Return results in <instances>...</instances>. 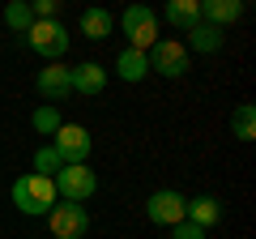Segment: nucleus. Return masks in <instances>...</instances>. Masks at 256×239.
Returning <instances> with one entry per match:
<instances>
[{
  "label": "nucleus",
  "instance_id": "obj_1",
  "mask_svg": "<svg viewBox=\"0 0 256 239\" xmlns=\"http://www.w3.org/2000/svg\"><path fill=\"white\" fill-rule=\"evenodd\" d=\"M56 201H60V196H56L52 175L30 171V175H22V180H13V205H18L22 214H30V218H47Z\"/></svg>",
  "mask_w": 256,
  "mask_h": 239
},
{
  "label": "nucleus",
  "instance_id": "obj_2",
  "mask_svg": "<svg viewBox=\"0 0 256 239\" xmlns=\"http://www.w3.org/2000/svg\"><path fill=\"white\" fill-rule=\"evenodd\" d=\"M52 184H56V196H60V201L86 205L94 192H98V175H94L86 162H64L60 171L52 175Z\"/></svg>",
  "mask_w": 256,
  "mask_h": 239
},
{
  "label": "nucleus",
  "instance_id": "obj_3",
  "mask_svg": "<svg viewBox=\"0 0 256 239\" xmlns=\"http://www.w3.org/2000/svg\"><path fill=\"white\" fill-rule=\"evenodd\" d=\"M22 43H30L43 60H64V52H68V30L60 26V18H47V22H34V26L22 34Z\"/></svg>",
  "mask_w": 256,
  "mask_h": 239
},
{
  "label": "nucleus",
  "instance_id": "obj_4",
  "mask_svg": "<svg viewBox=\"0 0 256 239\" xmlns=\"http://www.w3.org/2000/svg\"><path fill=\"white\" fill-rule=\"evenodd\" d=\"M124 34H128V47H137V52H150L158 43V18L150 4H128L124 9Z\"/></svg>",
  "mask_w": 256,
  "mask_h": 239
},
{
  "label": "nucleus",
  "instance_id": "obj_5",
  "mask_svg": "<svg viewBox=\"0 0 256 239\" xmlns=\"http://www.w3.org/2000/svg\"><path fill=\"white\" fill-rule=\"evenodd\" d=\"M146 60H150V73H162V77H184L192 68L188 47L171 43V38H158V43L146 52Z\"/></svg>",
  "mask_w": 256,
  "mask_h": 239
},
{
  "label": "nucleus",
  "instance_id": "obj_6",
  "mask_svg": "<svg viewBox=\"0 0 256 239\" xmlns=\"http://www.w3.org/2000/svg\"><path fill=\"white\" fill-rule=\"evenodd\" d=\"M47 226H52L56 239H82L86 230H90V214H86V205H73V201H56L52 214H47Z\"/></svg>",
  "mask_w": 256,
  "mask_h": 239
},
{
  "label": "nucleus",
  "instance_id": "obj_7",
  "mask_svg": "<svg viewBox=\"0 0 256 239\" xmlns=\"http://www.w3.org/2000/svg\"><path fill=\"white\" fill-rule=\"evenodd\" d=\"M52 150L60 154V162H86L94 150V137L82 128V124H60L52 132Z\"/></svg>",
  "mask_w": 256,
  "mask_h": 239
},
{
  "label": "nucleus",
  "instance_id": "obj_8",
  "mask_svg": "<svg viewBox=\"0 0 256 239\" xmlns=\"http://www.w3.org/2000/svg\"><path fill=\"white\" fill-rule=\"evenodd\" d=\"M146 214H150L154 226H175V222H184V196L175 188H158L146 201Z\"/></svg>",
  "mask_w": 256,
  "mask_h": 239
},
{
  "label": "nucleus",
  "instance_id": "obj_9",
  "mask_svg": "<svg viewBox=\"0 0 256 239\" xmlns=\"http://www.w3.org/2000/svg\"><path fill=\"white\" fill-rule=\"evenodd\" d=\"M34 90H38V94H43V98L56 107V102H64L68 94H73V73H68V68L56 60V64H47L43 73L34 77Z\"/></svg>",
  "mask_w": 256,
  "mask_h": 239
},
{
  "label": "nucleus",
  "instance_id": "obj_10",
  "mask_svg": "<svg viewBox=\"0 0 256 239\" xmlns=\"http://www.w3.org/2000/svg\"><path fill=\"white\" fill-rule=\"evenodd\" d=\"M73 73V94H86V98H94V94L107 90V68L98 64V60H86V64L68 68Z\"/></svg>",
  "mask_w": 256,
  "mask_h": 239
},
{
  "label": "nucleus",
  "instance_id": "obj_11",
  "mask_svg": "<svg viewBox=\"0 0 256 239\" xmlns=\"http://www.w3.org/2000/svg\"><path fill=\"white\" fill-rule=\"evenodd\" d=\"M201 4V22H210V26H230V22H239V13H244V0H196Z\"/></svg>",
  "mask_w": 256,
  "mask_h": 239
},
{
  "label": "nucleus",
  "instance_id": "obj_12",
  "mask_svg": "<svg viewBox=\"0 0 256 239\" xmlns=\"http://www.w3.org/2000/svg\"><path fill=\"white\" fill-rule=\"evenodd\" d=\"M184 218H188V222H196V226H205V230H210L214 222L222 218V205L214 201V196H192V201H184Z\"/></svg>",
  "mask_w": 256,
  "mask_h": 239
},
{
  "label": "nucleus",
  "instance_id": "obj_13",
  "mask_svg": "<svg viewBox=\"0 0 256 239\" xmlns=\"http://www.w3.org/2000/svg\"><path fill=\"white\" fill-rule=\"evenodd\" d=\"M166 22L188 34V30L201 22V4H196V0H166Z\"/></svg>",
  "mask_w": 256,
  "mask_h": 239
},
{
  "label": "nucleus",
  "instance_id": "obj_14",
  "mask_svg": "<svg viewBox=\"0 0 256 239\" xmlns=\"http://www.w3.org/2000/svg\"><path fill=\"white\" fill-rule=\"evenodd\" d=\"M116 73L124 77V82H141V77L150 73V60H146V52H137V47H124V52L116 56Z\"/></svg>",
  "mask_w": 256,
  "mask_h": 239
},
{
  "label": "nucleus",
  "instance_id": "obj_15",
  "mask_svg": "<svg viewBox=\"0 0 256 239\" xmlns=\"http://www.w3.org/2000/svg\"><path fill=\"white\" fill-rule=\"evenodd\" d=\"M111 26H116V22H111L107 9H86L82 13V34L90 38V43H102V38L111 34Z\"/></svg>",
  "mask_w": 256,
  "mask_h": 239
},
{
  "label": "nucleus",
  "instance_id": "obj_16",
  "mask_svg": "<svg viewBox=\"0 0 256 239\" xmlns=\"http://www.w3.org/2000/svg\"><path fill=\"white\" fill-rule=\"evenodd\" d=\"M188 43L196 47V52L214 56V52H222V30H218V26H210V22H196V26L188 30Z\"/></svg>",
  "mask_w": 256,
  "mask_h": 239
},
{
  "label": "nucleus",
  "instance_id": "obj_17",
  "mask_svg": "<svg viewBox=\"0 0 256 239\" xmlns=\"http://www.w3.org/2000/svg\"><path fill=\"white\" fill-rule=\"evenodd\" d=\"M230 132H235L239 141H256V107L252 102H239V107L230 111Z\"/></svg>",
  "mask_w": 256,
  "mask_h": 239
},
{
  "label": "nucleus",
  "instance_id": "obj_18",
  "mask_svg": "<svg viewBox=\"0 0 256 239\" xmlns=\"http://www.w3.org/2000/svg\"><path fill=\"white\" fill-rule=\"evenodd\" d=\"M4 26H9V30H18V34H26V30L34 26L30 0H9V4H4Z\"/></svg>",
  "mask_w": 256,
  "mask_h": 239
},
{
  "label": "nucleus",
  "instance_id": "obj_19",
  "mask_svg": "<svg viewBox=\"0 0 256 239\" xmlns=\"http://www.w3.org/2000/svg\"><path fill=\"white\" fill-rule=\"evenodd\" d=\"M30 124H34V132H43V137H52V132L60 128V111H56L52 102H43V107L34 111V120H30Z\"/></svg>",
  "mask_w": 256,
  "mask_h": 239
},
{
  "label": "nucleus",
  "instance_id": "obj_20",
  "mask_svg": "<svg viewBox=\"0 0 256 239\" xmlns=\"http://www.w3.org/2000/svg\"><path fill=\"white\" fill-rule=\"evenodd\" d=\"M60 154H56V150L52 146H43V150H34V171L38 175H56V171H60Z\"/></svg>",
  "mask_w": 256,
  "mask_h": 239
},
{
  "label": "nucleus",
  "instance_id": "obj_21",
  "mask_svg": "<svg viewBox=\"0 0 256 239\" xmlns=\"http://www.w3.org/2000/svg\"><path fill=\"white\" fill-rule=\"evenodd\" d=\"M171 239H205V226H196V222H175L171 226Z\"/></svg>",
  "mask_w": 256,
  "mask_h": 239
},
{
  "label": "nucleus",
  "instance_id": "obj_22",
  "mask_svg": "<svg viewBox=\"0 0 256 239\" xmlns=\"http://www.w3.org/2000/svg\"><path fill=\"white\" fill-rule=\"evenodd\" d=\"M30 13H34V22H47L60 13V0H30Z\"/></svg>",
  "mask_w": 256,
  "mask_h": 239
}]
</instances>
